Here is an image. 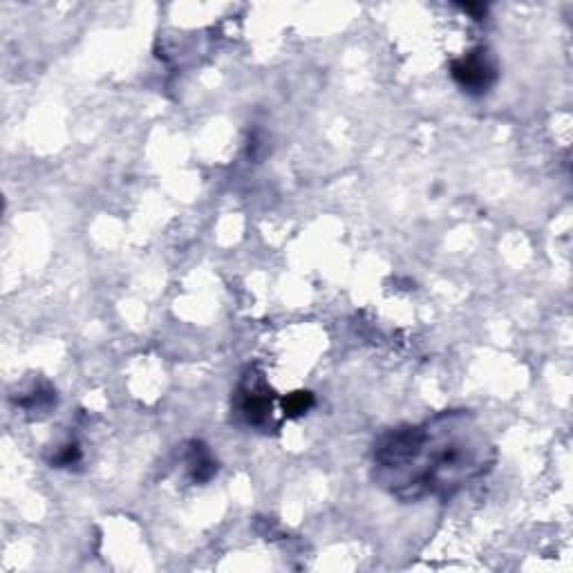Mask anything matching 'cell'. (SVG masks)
Masks as SVG:
<instances>
[{
  "label": "cell",
  "instance_id": "1",
  "mask_svg": "<svg viewBox=\"0 0 573 573\" xmlns=\"http://www.w3.org/2000/svg\"><path fill=\"white\" fill-rule=\"evenodd\" d=\"M374 466L392 495L412 502L450 497L491 468V446L466 412H444L421 426L385 432L374 446Z\"/></svg>",
  "mask_w": 573,
  "mask_h": 573
},
{
  "label": "cell",
  "instance_id": "2",
  "mask_svg": "<svg viewBox=\"0 0 573 573\" xmlns=\"http://www.w3.org/2000/svg\"><path fill=\"white\" fill-rule=\"evenodd\" d=\"M450 74H453L457 86L468 95H484L497 81V65L491 54L479 48L453 61Z\"/></svg>",
  "mask_w": 573,
  "mask_h": 573
},
{
  "label": "cell",
  "instance_id": "3",
  "mask_svg": "<svg viewBox=\"0 0 573 573\" xmlns=\"http://www.w3.org/2000/svg\"><path fill=\"white\" fill-rule=\"evenodd\" d=\"M238 410L251 426H262L271 415V401L262 381L247 377L238 388Z\"/></svg>",
  "mask_w": 573,
  "mask_h": 573
},
{
  "label": "cell",
  "instance_id": "4",
  "mask_svg": "<svg viewBox=\"0 0 573 573\" xmlns=\"http://www.w3.org/2000/svg\"><path fill=\"white\" fill-rule=\"evenodd\" d=\"M189 466L193 471L195 482H209V479L215 475V471H218V464L213 462L209 450H206L202 444H193Z\"/></svg>",
  "mask_w": 573,
  "mask_h": 573
},
{
  "label": "cell",
  "instance_id": "5",
  "mask_svg": "<svg viewBox=\"0 0 573 573\" xmlns=\"http://www.w3.org/2000/svg\"><path fill=\"white\" fill-rule=\"evenodd\" d=\"M314 406V397L309 392H298L291 394L289 399H285V415L289 417H300Z\"/></svg>",
  "mask_w": 573,
  "mask_h": 573
}]
</instances>
